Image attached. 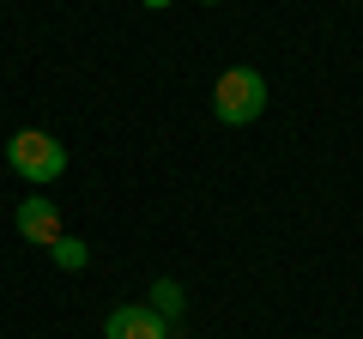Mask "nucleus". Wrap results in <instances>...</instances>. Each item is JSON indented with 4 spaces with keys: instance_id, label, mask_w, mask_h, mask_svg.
I'll return each instance as SVG.
<instances>
[{
    "instance_id": "obj_5",
    "label": "nucleus",
    "mask_w": 363,
    "mask_h": 339,
    "mask_svg": "<svg viewBox=\"0 0 363 339\" xmlns=\"http://www.w3.org/2000/svg\"><path fill=\"white\" fill-rule=\"evenodd\" d=\"M152 309L164 315V321H182V309H188V291H182L176 279H152Z\"/></svg>"
},
{
    "instance_id": "obj_8",
    "label": "nucleus",
    "mask_w": 363,
    "mask_h": 339,
    "mask_svg": "<svg viewBox=\"0 0 363 339\" xmlns=\"http://www.w3.org/2000/svg\"><path fill=\"white\" fill-rule=\"evenodd\" d=\"M200 6H218V0H200Z\"/></svg>"
},
{
    "instance_id": "obj_7",
    "label": "nucleus",
    "mask_w": 363,
    "mask_h": 339,
    "mask_svg": "<svg viewBox=\"0 0 363 339\" xmlns=\"http://www.w3.org/2000/svg\"><path fill=\"white\" fill-rule=\"evenodd\" d=\"M140 6H152V13H164V6H169V0H140Z\"/></svg>"
},
{
    "instance_id": "obj_6",
    "label": "nucleus",
    "mask_w": 363,
    "mask_h": 339,
    "mask_svg": "<svg viewBox=\"0 0 363 339\" xmlns=\"http://www.w3.org/2000/svg\"><path fill=\"white\" fill-rule=\"evenodd\" d=\"M49 255H55V267H61V273H85V261H91V248L79 243V236H67V230L49 243Z\"/></svg>"
},
{
    "instance_id": "obj_3",
    "label": "nucleus",
    "mask_w": 363,
    "mask_h": 339,
    "mask_svg": "<svg viewBox=\"0 0 363 339\" xmlns=\"http://www.w3.org/2000/svg\"><path fill=\"white\" fill-rule=\"evenodd\" d=\"M169 333H176V327H169L152 303H121L104 321V339H169Z\"/></svg>"
},
{
    "instance_id": "obj_4",
    "label": "nucleus",
    "mask_w": 363,
    "mask_h": 339,
    "mask_svg": "<svg viewBox=\"0 0 363 339\" xmlns=\"http://www.w3.org/2000/svg\"><path fill=\"white\" fill-rule=\"evenodd\" d=\"M13 224H18V236H25V243H37V248H49L55 236H61V212H55L49 194H30L25 206L13 212Z\"/></svg>"
},
{
    "instance_id": "obj_2",
    "label": "nucleus",
    "mask_w": 363,
    "mask_h": 339,
    "mask_svg": "<svg viewBox=\"0 0 363 339\" xmlns=\"http://www.w3.org/2000/svg\"><path fill=\"white\" fill-rule=\"evenodd\" d=\"M6 164H13L25 182H37V188H43V182H55V176L67 170V145L55 140V133L25 128V133H13V140H6Z\"/></svg>"
},
{
    "instance_id": "obj_1",
    "label": "nucleus",
    "mask_w": 363,
    "mask_h": 339,
    "mask_svg": "<svg viewBox=\"0 0 363 339\" xmlns=\"http://www.w3.org/2000/svg\"><path fill=\"white\" fill-rule=\"evenodd\" d=\"M260 109H267V79H260L255 67L218 73V85H212V116H218L224 128H248Z\"/></svg>"
}]
</instances>
